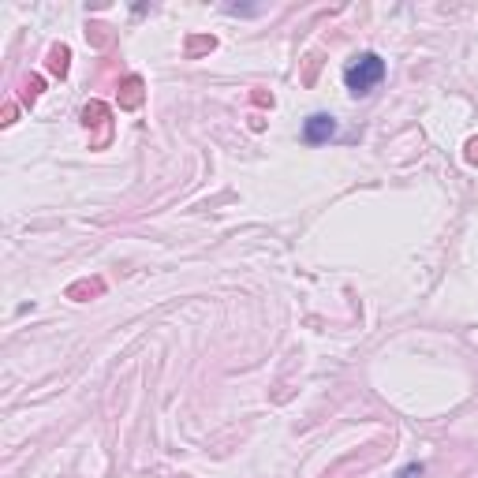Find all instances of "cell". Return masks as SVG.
I'll list each match as a JSON object with an SVG mask.
<instances>
[{"instance_id": "3", "label": "cell", "mask_w": 478, "mask_h": 478, "mask_svg": "<svg viewBox=\"0 0 478 478\" xmlns=\"http://www.w3.org/2000/svg\"><path fill=\"white\" fill-rule=\"evenodd\" d=\"M116 98H119V109H139V105H142V98H146V83H142L139 75H127Z\"/></svg>"}, {"instance_id": "6", "label": "cell", "mask_w": 478, "mask_h": 478, "mask_svg": "<svg viewBox=\"0 0 478 478\" xmlns=\"http://www.w3.org/2000/svg\"><path fill=\"white\" fill-rule=\"evenodd\" d=\"M217 49V37L214 34H191L187 37V57H202V52H214Z\"/></svg>"}, {"instance_id": "4", "label": "cell", "mask_w": 478, "mask_h": 478, "mask_svg": "<svg viewBox=\"0 0 478 478\" xmlns=\"http://www.w3.org/2000/svg\"><path fill=\"white\" fill-rule=\"evenodd\" d=\"M101 291H105V281H101V276H90V281H75V284H68V291H64V296L75 299V303H86V299L101 296Z\"/></svg>"}, {"instance_id": "12", "label": "cell", "mask_w": 478, "mask_h": 478, "mask_svg": "<svg viewBox=\"0 0 478 478\" xmlns=\"http://www.w3.org/2000/svg\"><path fill=\"white\" fill-rule=\"evenodd\" d=\"M463 157H467V165H478V139L467 142V153H463Z\"/></svg>"}, {"instance_id": "13", "label": "cell", "mask_w": 478, "mask_h": 478, "mask_svg": "<svg viewBox=\"0 0 478 478\" xmlns=\"http://www.w3.org/2000/svg\"><path fill=\"white\" fill-rule=\"evenodd\" d=\"M0 124H4V127L16 124V105H4V119H0Z\"/></svg>"}, {"instance_id": "5", "label": "cell", "mask_w": 478, "mask_h": 478, "mask_svg": "<svg viewBox=\"0 0 478 478\" xmlns=\"http://www.w3.org/2000/svg\"><path fill=\"white\" fill-rule=\"evenodd\" d=\"M49 75H57V78H68V68H71V49L68 45H52L49 49Z\"/></svg>"}, {"instance_id": "2", "label": "cell", "mask_w": 478, "mask_h": 478, "mask_svg": "<svg viewBox=\"0 0 478 478\" xmlns=\"http://www.w3.org/2000/svg\"><path fill=\"white\" fill-rule=\"evenodd\" d=\"M333 135H337V119L329 112H314V116H307V124H303V139H307L310 146L329 142Z\"/></svg>"}, {"instance_id": "9", "label": "cell", "mask_w": 478, "mask_h": 478, "mask_svg": "<svg viewBox=\"0 0 478 478\" xmlns=\"http://www.w3.org/2000/svg\"><path fill=\"white\" fill-rule=\"evenodd\" d=\"M317 68H322V52H310V57H307V71H303V86H314Z\"/></svg>"}, {"instance_id": "10", "label": "cell", "mask_w": 478, "mask_h": 478, "mask_svg": "<svg viewBox=\"0 0 478 478\" xmlns=\"http://www.w3.org/2000/svg\"><path fill=\"white\" fill-rule=\"evenodd\" d=\"M86 37H90L94 45H109V26H90Z\"/></svg>"}, {"instance_id": "14", "label": "cell", "mask_w": 478, "mask_h": 478, "mask_svg": "<svg viewBox=\"0 0 478 478\" xmlns=\"http://www.w3.org/2000/svg\"><path fill=\"white\" fill-rule=\"evenodd\" d=\"M419 474H422V467H419V463H411V467H404L400 478H419Z\"/></svg>"}, {"instance_id": "8", "label": "cell", "mask_w": 478, "mask_h": 478, "mask_svg": "<svg viewBox=\"0 0 478 478\" xmlns=\"http://www.w3.org/2000/svg\"><path fill=\"white\" fill-rule=\"evenodd\" d=\"M42 90H45L42 75H30V78H26V86H23V98H26V105H34L37 98H42Z\"/></svg>"}, {"instance_id": "1", "label": "cell", "mask_w": 478, "mask_h": 478, "mask_svg": "<svg viewBox=\"0 0 478 478\" xmlns=\"http://www.w3.org/2000/svg\"><path fill=\"white\" fill-rule=\"evenodd\" d=\"M381 78H385V60L378 52H363V57H355L348 68H344V83H348V90L355 98H366Z\"/></svg>"}, {"instance_id": "11", "label": "cell", "mask_w": 478, "mask_h": 478, "mask_svg": "<svg viewBox=\"0 0 478 478\" xmlns=\"http://www.w3.org/2000/svg\"><path fill=\"white\" fill-rule=\"evenodd\" d=\"M250 101H255L258 109H273V94H269V90H255V94H250Z\"/></svg>"}, {"instance_id": "7", "label": "cell", "mask_w": 478, "mask_h": 478, "mask_svg": "<svg viewBox=\"0 0 478 478\" xmlns=\"http://www.w3.org/2000/svg\"><path fill=\"white\" fill-rule=\"evenodd\" d=\"M83 124H86V127L109 124V105H101V101H90L86 109H83Z\"/></svg>"}]
</instances>
